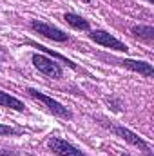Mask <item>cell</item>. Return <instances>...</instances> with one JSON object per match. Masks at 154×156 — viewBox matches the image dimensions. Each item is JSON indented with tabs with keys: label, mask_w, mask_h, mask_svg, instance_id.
Listing matches in <instances>:
<instances>
[{
	"label": "cell",
	"mask_w": 154,
	"mask_h": 156,
	"mask_svg": "<svg viewBox=\"0 0 154 156\" xmlns=\"http://www.w3.org/2000/svg\"><path fill=\"white\" fill-rule=\"evenodd\" d=\"M27 93H29V96L31 98H35L37 102L40 104H44L53 115H56V116H62V118H71V111H67V107H64L62 104H58L56 100H53L51 96H47V94H44V93H40L37 89H27Z\"/></svg>",
	"instance_id": "6da1fadb"
},
{
	"label": "cell",
	"mask_w": 154,
	"mask_h": 156,
	"mask_svg": "<svg viewBox=\"0 0 154 156\" xmlns=\"http://www.w3.org/2000/svg\"><path fill=\"white\" fill-rule=\"evenodd\" d=\"M33 64H35V67L42 71L44 75H47V76L51 78H60L62 76V67L56 64V62H53L51 58H47V56H44V55H33Z\"/></svg>",
	"instance_id": "7a4b0ae2"
},
{
	"label": "cell",
	"mask_w": 154,
	"mask_h": 156,
	"mask_svg": "<svg viewBox=\"0 0 154 156\" xmlns=\"http://www.w3.org/2000/svg\"><path fill=\"white\" fill-rule=\"evenodd\" d=\"M47 145L51 147V151L54 154H58V156H87V154H83L80 149H76L75 145H71L65 140H62V138H51L47 142Z\"/></svg>",
	"instance_id": "3957f363"
},
{
	"label": "cell",
	"mask_w": 154,
	"mask_h": 156,
	"mask_svg": "<svg viewBox=\"0 0 154 156\" xmlns=\"http://www.w3.org/2000/svg\"><path fill=\"white\" fill-rule=\"evenodd\" d=\"M113 131H114L116 134H120L123 140H127L131 145H134V147H138V149H142L145 156H152V151H151V147H149V144L147 142H143L140 136H136L132 131H129V129H125V127H113Z\"/></svg>",
	"instance_id": "277c9868"
},
{
	"label": "cell",
	"mask_w": 154,
	"mask_h": 156,
	"mask_svg": "<svg viewBox=\"0 0 154 156\" xmlns=\"http://www.w3.org/2000/svg\"><path fill=\"white\" fill-rule=\"evenodd\" d=\"M31 27H33L38 35L45 37V38L56 40V42H65V40H67V35H65L64 31H60V29H56V27H53V26H49V24H44V22H33Z\"/></svg>",
	"instance_id": "5b68a950"
},
{
	"label": "cell",
	"mask_w": 154,
	"mask_h": 156,
	"mask_svg": "<svg viewBox=\"0 0 154 156\" xmlns=\"http://www.w3.org/2000/svg\"><path fill=\"white\" fill-rule=\"evenodd\" d=\"M91 40H94V42L100 44V45L111 47V49H114V51H127V45H123L120 40H116L114 37H111V35L105 33V31H93V33H91Z\"/></svg>",
	"instance_id": "8992f818"
},
{
	"label": "cell",
	"mask_w": 154,
	"mask_h": 156,
	"mask_svg": "<svg viewBox=\"0 0 154 156\" xmlns=\"http://www.w3.org/2000/svg\"><path fill=\"white\" fill-rule=\"evenodd\" d=\"M120 64L121 66H125V67H129V69H132V71H136V73H140V75H143V76H152L154 75V69L151 64H147V62H136V60H120Z\"/></svg>",
	"instance_id": "52a82bcc"
},
{
	"label": "cell",
	"mask_w": 154,
	"mask_h": 156,
	"mask_svg": "<svg viewBox=\"0 0 154 156\" xmlns=\"http://www.w3.org/2000/svg\"><path fill=\"white\" fill-rule=\"evenodd\" d=\"M0 105L9 107V109H15V111H24V104H22L18 98L7 94V93H4V91H0Z\"/></svg>",
	"instance_id": "ba28073f"
},
{
	"label": "cell",
	"mask_w": 154,
	"mask_h": 156,
	"mask_svg": "<svg viewBox=\"0 0 154 156\" xmlns=\"http://www.w3.org/2000/svg\"><path fill=\"white\" fill-rule=\"evenodd\" d=\"M64 18H65V22H67L69 26H73L75 29H82V31H87V29H89V22H87L85 18L75 15V13H65Z\"/></svg>",
	"instance_id": "9c48e42d"
},
{
	"label": "cell",
	"mask_w": 154,
	"mask_h": 156,
	"mask_svg": "<svg viewBox=\"0 0 154 156\" xmlns=\"http://www.w3.org/2000/svg\"><path fill=\"white\" fill-rule=\"evenodd\" d=\"M132 33H134V37L143 38L145 42H152V38H154V29L151 26H134Z\"/></svg>",
	"instance_id": "30bf717a"
},
{
	"label": "cell",
	"mask_w": 154,
	"mask_h": 156,
	"mask_svg": "<svg viewBox=\"0 0 154 156\" xmlns=\"http://www.w3.org/2000/svg\"><path fill=\"white\" fill-rule=\"evenodd\" d=\"M29 44H31V45H33V47H37V49H40V51H44V53H49V55H53V56H54V58H58V60H62V62H64V64H67V66H69V67H73V69H75V67H76V66H75V64H73V62H71V60H67V58H65V56H62V55H58V53H53V51H51V49H47V47H44V45H38V44H37V42H29Z\"/></svg>",
	"instance_id": "8fae6325"
},
{
	"label": "cell",
	"mask_w": 154,
	"mask_h": 156,
	"mask_svg": "<svg viewBox=\"0 0 154 156\" xmlns=\"http://www.w3.org/2000/svg\"><path fill=\"white\" fill-rule=\"evenodd\" d=\"M16 131L13 129V127H9V125H0V136L2 134H15Z\"/></svg>",
	"instance_id": "7c38bea8"
},
{
	"label": "cell",
	"mask_w": 154,
	"mask_h": 156,
	"mask_svg": "<svg viewBox=\"0 0 154 156\" xmlns=\"http://www.w3.org/2000/svg\"><path fill=\"white\" fill-rule=\"evenodd\" d=\"M121 156H131V154H121Z\"/></svg>",
	"instance_id": "4fadbf2b"
},
{
	"label": "cell",
	"mask_w": 154,
	"mask_h": 156,
	"mask_svg": "<svg viewBox=\"0 0 154 156\" xmlns=\"http://www.w3.org/2000/svg\"><path fill=\"white\" fill-rule=\"evenodd\" d=\"M83 2H91V0H83Z\"/></svg>",
	"instance_id": "5bb4252c"
},
{
	"label": "cell",
	"mask_w": 154,
	"mask_h": 156,
	"mask_svg": "<svg viewBox=\"0 0 154 156\" xmlns=\"http://www.w3.org/2000/svg\"><path fill=\"white\" fill-rule=\"evenodd\" d=\"M149 2H152V0H149Z\"/></svg>",
	"instance_id": "9a60e30c"
}]
</instances>
